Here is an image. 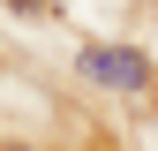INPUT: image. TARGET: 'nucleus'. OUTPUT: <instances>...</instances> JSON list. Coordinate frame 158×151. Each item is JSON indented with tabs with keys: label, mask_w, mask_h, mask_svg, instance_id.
I'll use <instances>...</instances> for the list:
<instances>
[{
	"label": "nucleus",
	"mask_w": 158,
	"mask_h": 151,
	"mask_svg": "<svg viewBox=\"0 0 158 151\" xmlns=\"http://www.w3.org/2000/svg\"><path fill=\"white\" fill-rule=\"evenodd\" d=\"M83 76H90V83H113V91H143L151 83V61L135 45H90L83 53Z\"/></svg>",
	"instance_id": "obj_1"
}]
</instances>
